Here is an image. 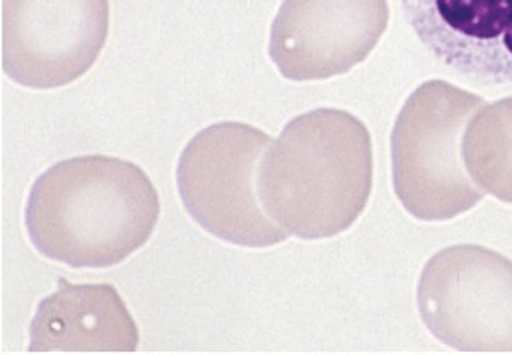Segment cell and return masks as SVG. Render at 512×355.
<instances>
[{
  "label": "cell",
  "instance_id": "obj_1",
  "mask_svg": "<svg viewBox=\"0 0 512 355\" xmlns=\"http://www.w3.org/2000/svg\"><path fill=\"white\" fill-rule=\"evenodd\" d=\"M161 205L151 178L125 159H65L31 187L24 224L36 251L72 268L113 267L146 245Z\"/></svg>",
  "mask_w": 512,
  "mask_h": 355
},
{
  "label": "cell",
  "instance_id": "obj_2",
  "mask_svg": "<svg viewBox=\"0 0 512 355\" xmlns=\"http://www.w3.org/2000/svg\"><path fill=\"white\" fill-rule=\"evenodd\" d=\"M373 139L359 118L318 108L287 123L258 168L267 216L301 239L345 233L373 192Z\"/></svg>",
  "mask_w": 512,
  "mask_h": 355
},
{
  "label": "cell",
  "instance_id": "obj_3",
  "mask_svg": "<svg viewBox=\"0 0 512 355\" xmlns=\"http://www.w3.org/2000/svg\"><path fill=\"white\" fill-rule=\"evenodd\" d=\"M483 99L444 81H427L410 94L391 134L396 197L410 216L451 221L485 193L463 161V137Z\"/></svg>",
  "mask_w": 512,
  "mask_h": 355
},
{
  "label": "cell",
  "instance_id": "obj_4",
  "mask_svg": "<svg viewBox=\"0 0 512 355\" xmlns=\"http://www.w3.org/2000/svg\"><path fill=\"white\" fill-rule=\"evenodd\" d=\"M270 135L239 122L214 123L200 130L176 168V185L188 216L216 238L268 248L291 234L277 226L258 197V168Z\"/></svg>",
  "mask_w": 512,
  "mask_h": 355
},
{
  "label": "cell",
  "instance_id": "obj_5",
  "mask_svg": "<svg viewBox=\"0 0 512 355\" xmlns=\"http://www.w3.org/2000/svg\"><path fill=\"white\" fill-rule=\"evenodd\" d=\"M425 328L461 352H512V260L478 245L449 246L417 287Z\"/></svg>",
  "mask_w": 512,
  "mask_h": 355
},
{
  "label": "cell",
  "instance_id": "obj_6",
  "mask_svg": "<svg viewBox=\"0 0 512 355\" xmlns=\"http://www.w3.org/2000/svg\"><path fill=\"white\" fill-rule=\"evenodd\" d=\"M110 0H2V70L31 89L84 76L105 47Z\"/></svg>",
  "mask_w": 512,
  "mask_h": 355
},
{
  "label": "cell",
  "instance_id": "obj_7",
  "mask_svg": "<svg viewBox=\"0 0 512 355\" xmlns=\"http://www.w3.org/2000/svg\"><path fill=\"white\" fill-rule=\"evenodd\" d=\"M388 23V0H284L268 53L289 81H325L362 64Z\"/></svg>",
  "mask_w": 512,
  "mask_h": 355
},
{
  "label": "cell",
  "instance_id": "obj_8",
  "mask_svg": "<svg viewBox=\"0 0 512 355\" xmlns=\"http://www.w3.org/2000/svg\"><path fill=\"white\" fill-rule=\"evenodd\" d=\"M434 59L485 86L512 84V0H402Z\"/></svg>",
  "mask_w": 512,
  "mask_h": 355
},
{
  "label": "cell",
  "instance_id": "obj_9",
  "mask_svg": "<svg viewBox=\"0 0 512 355\" xmlns=\"http://www.w3.org/2000/svg\"><path fill=\"white\" fill-rule=\"evenodd\" d=\"M139 328L110 284H70L45 297L30 326V352H135Z\"/></svg>",
  "mask_w": 512,
  "mask_h": 355
},
{
  "label": "cell",
  "instance_id": "obj_10",
  "mask_svg": "<svg viewBox=\"0 0 512 355\" xmlns=\"http://www.w3.org/2000/svg\"><path fill=\"white\" fill-rule=\"evenodd\" d=\"M461 152L475 185L512 205V98L482 106L473 115Z\"/></svg>",
  "mask_w": 512,
  "mask_h": 355
}]
</instances>
